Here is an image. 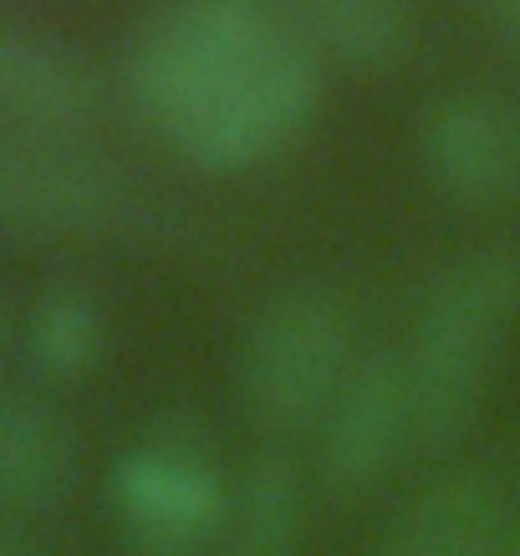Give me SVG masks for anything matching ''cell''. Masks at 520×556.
<instances>
[{
    "label": "cell",
    "instance_id": "cell-7",
    "mask_svg": "<svg viewBox=\"0 0 520 556\" xmlns=\"http://www.w3.org/2000/svg\"><path fill=\"white\" fill-rule=\"evenodd\" d=\"M423 169L449 200H520V102L495 92L444 98L423 118Z\"/></svg>",
    "mask_w": 520,
    "mask_h": 556
},
{
    "label": "cell",
    "instance_id": "cell-4",
    "mask_svg": "<svg viewBox=\"0 0 520 556\" xmlns=\"http://www.w3.org/2000/svg\"><path fill=\"white\" fill-rule=\"evenodd\" d=\"M230 485L200 429L164 424L113 465V510L134 556H215Z\"/></svg>",
    "mask_w": 520,
    "mask_h": 556
},
{
    "label": "cell",
    "instance_id": "cell-11",
    "mask_svg": "<svg viewBox=\"0 0 520 556\" xmlns=\"http://www.w3.org/2000/svg\"><path fill=\"white\" fill-rule=\"evenodd\" d=\"M77 485L67 424L26 393H0V506L51 510Z\"/></svg>",
    "mask_w": 520,
    "mask_h": 556
},
{
    "label": "cell",
    "instance_id": "cell-12",
    "mask_svg": "<svg viewBox=\"0 0 520 556\" xmlns=\"http://www.w3.org/2000/svg\"><path fill=\"white\" fill-rule=\"evenodd\" d=\"M302 536V475L286 455L261 450L230 485L215 556H296Z\"/></svg>",
    "mask_w": 520,
    "mask_h": 556
},
{
    "label": "cell",
    "instance_id": "cell-5",
    "mask_svg": "<svg viewBox=\"0 0 520 556\" xmlns=\"http://www.w3.org/2000/svg\"><path fill=\"white\" fill-rule=\"evenodd\" d=\"M138 194L118 164L47 134H0V225L36 236L118 230Z\"/></svg>",
    "mask_w": 520,
    "mask_h": 556
},
{
    "label": "cell",
    "instance_id": "cell-16",
    "mask_svg": "<svg viewBox=\"0 0 520 556\" xmlns=\"http://www.w3.org/2000/svg\"><path fill=\"white\" fill-rule=\"evenodd\" d=\"M500 556H520V526L505 536V546H500Z\"/></svg>",
    "mask_w": 520,
    "mask_h": 556
},
{
    "label": "cell",
    "instance_id": "cell-14",
    "mask_svg": "<svg viewBox=\"0 0 520 556\" xmlns=\"http://www.w3.org/2000/svg\"><path fill=\"white\" fill-rule=\"evenodd\" d=\"M485 16H490V26L520 51V0H485Z\"/></svg>",
    "mask_w": 520,
    "mask_h": 556
},
{
    "label": "cell",
    "instance_id": "cell-6",
    "mask_svg": "<svg viewBox=\"0 0 520 556\" xmlns=\"http://www.w3.org/2000/svg\"><path fill=\"white\" fill-rule=\"evenodd\" d=\"M408 444H419L414 429V393L403 353H368L357 357L342 393L321 414V475L342 495L372 490Z\"/></svg>",
    "mask_w": 520,
    "mask_h": 556
},
{
    "label": "cell",
    "instance_id": "cell-1",
    "mask_svg": "<svg viewBox=\"0 0 520 556\" xmlns=\"http://www.w3.org/2000/svg\"><path fill=\"white\" fill-rule=\"evenodd\" d=\"M128 92L189 164L236 174L302 138L317 56L266 0H168L128 51Z\"/></svg>",
    "mask_w": 520,
    "mask_h": 556
},
{
    "label": "cell",
    "instance_id": "cell-2",
    "mask_svg": "<svg viewBox=\"0 0 520 556\" xmlns=\"http://www.w3.org/2000/svg\"><path fill=\"white\" fill-rule=\"evenodd\" d=\"M516 321L520 261L510 251H470L434 281L403 353L423 450H454L474 429Z\"/></svg>",
    "mask_w": 520,
    "mask_h": 556
},
{
    "label": "cell",
    "instance_id": "cell-9",
    "mask_svg": "<svg viewBox=\"0 0 520 556\" xmlns=\"http://www.w3.org/2000/svg\"><path fill=\"white\" fill-rule=\"evenodd\" d=\"M505 536L500 485L490 475L454 470L393 516L372 556H500Z\"/></svg>",
    "mask_w": 520,
    "mask_h": 556
},
{
    "label": "cell",
    "instance_id": "cell-10",
    "mask_svg": "<svg viewBox=\"0 0 520 556\" xmlns=\"http://www.w3.org/2000/svg\"><path fill=\"white\" fill-rule=\"evenodd\" d=\"M291 41L317 62L353 72H378L398 62L414 36L408 0H266Z\"/></svg>",
    "mask_w": 520,
    "mask_h": 556
},
{
    "label": "cell",
    "instance_id": "cell-13",
    "mask_svg": "<svg viewBox=\"0 0 520 556\" xmlns=\"http://www.w3.org/2000/svg\"><path fill=\"white\" fill-rule=\"evenodd\" d=\"M102 348V312L83 287H51L31 312V353L47 372H83Z\"/></svg>",
    "mask_w": 520,
    "mask_h": 556
},
{
    "label": "cell",
    "instance_id": "cell-15",
    "mask_svg": "<svg viewBox=\"0 0 520 556\" xmlns=\"http://www.w3.org/2000/svg\"><path fill=\"white\" fill-rule=\"evenodd\" d=\"M0 556H36L31 546H26V541L16 536V531H11V526L0 521Z\"/></svg>",
    "mask_w": 520,
    "mask_h": 556
},
{
    "label": "cell",
    "instance_id": "cell-8",
    "mask_svg": "<svg viewBox=\"0 0 520 556\" xmlns=\"http://www.w3.org/2000/svg\"><path fill=\"white\" fill-rule=\"evenodd\" d=\"M98 108L102 87L77 51L0 21V123L11 134L62 138L98 118Z\"/></svg>",
    "mask_w": 520,
    "mask_h": 556
},
{
    "label": "cell",
    "instance_id": "cell-3",
    "mask_svg": "<svg viewBox=\"0 0 520 556\" xmlns=\"http://www.w3.org/2000/svg\"><path fill=\"white\" fill-rule=\"evenodd\" d=\"M357 368L347 306L321 287L276 291L240 348V399L266 429L321 424Z\"/></svg>",
    "mask_w": 520,
    "mask_h": 556
}]
</instances>
